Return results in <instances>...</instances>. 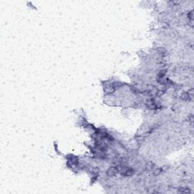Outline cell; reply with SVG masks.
<instances>
[{
	"label": "cell",
	"instance_id": "obj_2",
	"mask_svg": "<svg viewBox=\"0 0 194 194\" xmlns=\"http://www.w3.org/2000/svg\"><path fill=\"white\" fill-rule=\"evenodd\" d=\"M134 170L131 169V168H128V169H127V168H126V169L124 170V172L123 173V175L124 176L130 177V176H132L133 175H134Z\"/></svg>",
	"mask_w": 194,
	"mask_h": 194
},
{
	"label": "cell",
	"instance_id": "obj_1",
	"mask_svg": "<svg viewBox=\"0 0 194 194\" xmlns=\"http://www.w3.org/2000/svg\"><path fill=\"white\" fill-rule=\"evenodd\" d=\"M117 171H118V169H117V168L115 167H111L110 168H109L108 171H107V175L110 177H112L116 175Z\"/></svg>",
	"mask_w": 194,
	"mask_h": 194
}]
</instances>
